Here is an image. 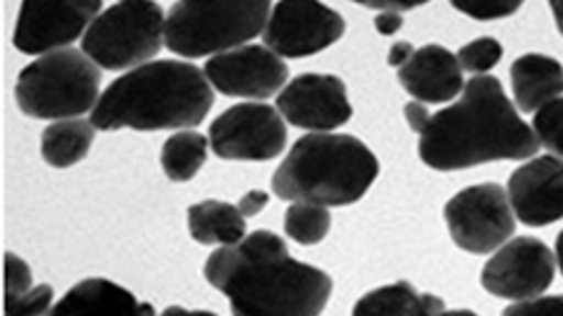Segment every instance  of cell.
Masks as SVG:
<instances>
[{"label":"cell","mask_w":563,"mask_h":316,"mask_svg":"<svg viewBox=\"0 0 563 316\" xmlns=\"http://www.w3.org/2000/svg\"><path fill=\"white\" fill-rule=\"evenodd\" d=\"M549 5H551L553 21H556V29L563 35V0H549Z\"/></svg>","instance_id":"e575fe53"},{"label":"cell","mask_w":563,"mask_h":316,"mask_svg":"<svg viewBox=\"0 0 563 316\" xmlns=\"http://www.w3.org/2000/svg\"><path fill=\"white\" fill-rule=\"evenodd\" d=\"M455 56L461 60L465 74L483 76L500 64V58H504V46H500L496 38H475L471 43H465Z\"/></svg>","instance_id":"d4e9b609"},{"label":"cell","mask_w":563,"mask_h":316,"mask_svg":"<svg viewBox=\"0 0 563 316\" xmlns=\"http://www.w3.org/2000/svg\"><path fill=\"white\" fill-rule=\"evenodd\" d=\"M539 136L521 119L498 78L473 76L463 93L433 113L420 134L418 156L433 171H463L490 161H528Z\"/></svg>","instance_id":"7a4b0ae2"},{"label":"cell","mask_w":563,"mask_h":316,"mask_svg":"<svg viewBox=\"0 0 563 316\" xmlns=\"http://www.w3.org/2000/svg\"><path fill=\"white\" fill-rule=\"evenodd\" d=\"M269 204V193L267 191H262V189H252V191H246L244 196L240 199V211L242 214L250 218V216H257L260 211Z\"/></svg>","instance_id":"1f68e13d"},{"label":"cell","mask_w":563,"mask_h":316,"mask_svg":"<svg viewBox=\"0 0 563 316\" xmlns=\"http://www.w3.org/2000/svg\"><path fill=\"white\" fill-rule=\"evenodd\" d=\"M330 206L312 204V201H292L285 214V234L299 246L320 244L330 234Z\"/></svg>","instance_id":"603a6c76"},{"label":"cell","mask_w":563,"mask_h":316,"mask_svg":"<svg viewBox=\"0 0 563 316\" xmlns=\"http://www.w3.org/2000/svg\"><path fill=\"white\" fill-rule=\"evenodd\" d=\"M514 103L521 113H536L543 103L563 95V66L543 53H526L510 66Z\"/></svg>","instance_id":"e0dca14e"},{"label":"cell","mask_w":563,"mask_h":316,"mask_svg":"<svg viewBox=\"0 0 563 316\" xmlns=\"http://www.w3.org/2000/svg\"><path fill=\"white\" fill-rule=\"evenodd\" d=\"M352 3L373 8V11H412V8H420L430 3V0H352Z\"/></svg>","instance_id":"4dcf8cb0"},{"label":"cell","mask_w":563,"mask_h":316,"mask_svg":"<svg viewBox=\"0 0 563 316\" xmlns=\"http://www.w3.org/2000/svg\"><path fill=\"white\" fill-rule=\"evenodd\" d=\"M402 29V13L380 11L375 15V31L380 35H395Z\"/></svg>","instance_id":"d6a6232c"},{"label":"cell","mask_w":563,"mask_h":316,"mask_svg":"<svg viewBox=\"0 0 563 316\" xmlns=\"http://www.w3.org/2000/svg\"><path fill=\"white\" fill-rule=\"evenodd\" d=\"M445 312L443 298L435 294H418L416 286L410 281H395V284H387L380 289H373L365 296L357 298V304L352 306V314L355 316H367V314H440Z\"/></svg>","instance_id":"44dd1931"},{"label":"cell","mask_w":563,"mask_h":316,"mask_svg":"<svg viewBox=\"0 0 563 316\" xmlns=\"http://www.w3.org/2000/svg\"><path fill=\"white\" fill-rule=\"evenodd\" d=\"M207 136L211 151L224 161H272L287 146V121L277 105L246 101L211 121Z\"/></svg>","instance_id":"9c48e42d"},{"label":"cell","mask_w":563,"mask_h":316,"mask_svg":"<svg viewBox=\"0 0 563 316\" xmlns=\"http://www.w3.org/2000/svg\"><path fill=\"white\" fill-rule=\"evenodd\" d=\"M214 88L189 60H148L119 76L91 111L99 131H181L209 116Z\"/></svg>","instance_id":"3957f363"},{"label":"cell","mask_w":563,"mask_h":316,"mask_svg":"<svg viewBox=\"0 0 563 316\" xmlns=\"http://www.w3.org/2000/svg\"><path fill=\"white\" fill-rule=\"evenodd\" d=\"M101 99V66L84 50L43 53L18 74L15 103L25 116L43 121L78 119Z\"/></svg>","instance_id":"8992f818"},{"label":"cell","mask_w":563,"mask_h":316,"mask_svg":"<svg viewBox=\"0 0 563 316\" xmlns=\"http://www.w3.org/2000/svg\"><path fill=\"white\" fill-rule=\"evenodd\" d=\"M508 199L514 214L526 226H549L563 218V158L531 156L510 173Z\"/></svg>","instance_id":"9a60e30c"},{"label":"cell","mask_w":563,"mask_h":316,"mask_svg":"<svg viewBox=\"0 0 563 316\" xmlns=\"http://www.w3.org/2000/svg\"><path fill=\"white\" fill-rule=\"evenodd\" d=\"M269 13L272 0H176L166 13L164 46L181 58L217 56L262 35Z\"/></svg>","instance_id":"5b68a950"},{"label":"cell","mask_w":563,"mask_h":316,"mask_svg":"<svg viewBox=\"0 0 563 316\" xmlns=\"http://www.w3.org/2000/svg\"><path fill=\"white\" fill-rule=\"evenodd\" d=\"M556 276V253L541 239L516 236L493 251L481 271V284L488 294L508 302H521L543 294Z\"/></svg>","instance_id":"7c38bea8"},{"label":"cell","mask_w":563,"mask_h":316,"mask_svg":"<svg viewBox=\"0 0 563 316\" xmlns=\"http://www.w3.org/2000/svg\"><path fill=\"white\" fill-rule=\"evenodd\" d=\"M556 267L561 269V274H563V232L556 236Z\"/></svg>","instance_id":"d590c367"},{"label":"cell","mask_w":563,"mask_h":316,"mask_svg":"<svg viewBox=\"0 0 563 316\" xmlns=\"http://www.w3.org/2000/svg\"><path fill=\"white\" fill-rule=\"evenodd\" d=\"M205 279L229 298L234 316H317L332 296L330 274L292 259L285 239L267 228L211 251Z\"/></svg>","instance_id":"6da1fadb"},{"label":"cell","mask_w":563,"mask_h":316,"mask_svg":"<svg viewBox=\"0 0 563 316\" xmlns=\"http://www.w3.org/2000/svg\"><path fill=\"white\" fill-rule=\"evenodd\" d=\"M51 314H139V302L109 279H84L53 304Z\"/></svg>","instance_id":"ac0fdd59"},{"label":"cell","mask_w":563,"mask_h":316,"mask_svg":"<svg viewBox=\"0 0 563 316\" xmlns=\"http://www.w3.org/2000/svg\"><path fill=\"white\" fill-rule=\"evenodd\" d=\"M166 13L156 0H117L81 38V50L103 70L144 66L164 46Z\"/></svg>","instance_id":"52a82bcc"},{"label":"cell","mask_w":563,"mask_h":316,"mask_svg":"<svg viewBox=\"0 0 563 316\" xmlns=\"http://www.w3.org/2000/svg\"><path fill=\"white\" fill-rule=\"evenodd\" d=\"M277 111L289 126L334 131L352 119L347 86L330 74H302L277 93Z\"/></svg>","instance_id":"5bb4252c"},{"label":"cell","mask_w":563,"mask_h":316,"mask_svg":"<svg viewBox=\"0 0 563 316\" xmlns=\"http://www.w3.org/2000/svg\"><path fill=\"white\" fill-rule=\"evenodd\" d=\"M240 206L207 199L189 206L187 224L191 239L201 246H229L246 236V222Z\"/></svg>","instance_id":"d6986e66"},{"label":"cell","mask_w":563,"mask_h":316,"mask_svg":"<svg viewBox=\"0 0 563 316\" xmlns=\"http://www.w3.org/2000/svg\"><path fill=\"white\" fill-rule=\"evenodd\" d=\"M563 312V294H553V296H531V298H521V302L510 304L506 314H523V312Z\"/></svg>","instance_id":"f1b7e54d"},{"label":"cell","mask_w":563,"mask_h":316,"mask_svg":"<svg viewBox=\"0 0 563 316\" xmlns=\"http://www.w3.org/2000/svg\"><path fill=\"white\" fill-rule=\"evenodd\" d=\"M380 163L363 140L332 131H310L295 140L272 176V191L285 201L352 206L373 187Z\"/></svg>","instance_id":"277c9868"},{"label":"cell","mask_w":563,"mask_h":316,"mask_svg":"<svg viewBox=\"0 0 563 316\" xmlns=\"http://www.w3.org/2000/svg\"><path fill=\"white\" fill-rule=\"evenodd\" d=\"M526 0H451L455 11L473 18V21H498L514 15Z\"/></svg>","instance_id":"484cf974"},{"label":"cell","mask_w":563,"mask_h":316,"mask_svg":"<svg viewBox=\"0 0 563 316\" xmlns=\"http://www.w3.org/2000/svg\"><path fill=\"white\" fill-rule=\"evenodd\" d=\"M345 35V18L320 0H279L262 38L282 58H307Z\"/></svg>","instance_id":"8fae6325"},{"label":"cell","mask_w":563,"mask_h":316,"mask_svg":"<svg viewBox=\"0 0 563 316\" xmlns=\"http://www.w3.org/2000/svg\"><path fill=\"white\" fill-rule=\"evenodd\" d=\"M445 224L457 249L493 253L516 234V214L508 191L498 183H475L445 204Z\"/></svg>","instance_id":"ba28073f"},{"label":"cell","mask_w":563,"mask_h":316,"mask_svg":"<svg viewBox=\"0 0 563 316\" xmlns=\"http://www.w3.org/2000/svg\"><path fill=\"white\" fill-rule=\"evenodd\" d=\"M533 131L543 148H549L553 156L563 158V95L543 103L533 113Z\"/></svg>","instance_id":"cb8c5ba5"},{"label":"cell","mask_w":563,"mask_h":316,"mask_svg":"<svg viewBox=\"0 0 563 316\" xmlns=\"http://www.w3.org/2000/svg\"><path fill=\"white\" fill-rule=\"evenodd\" d=\"M101 5L103 0H21L13 46L25 56L68 48L84 38Z\"/></svg>","instance_id":"30bf717a"},{"label":"cell","mask_w":563,"mask_h":316,"mask_svg":"<svg viewBox=\"0 0 563 316\" xmlns=\"http://www.w3.org/2000/svg\"><path fill=\"white\" fill-rule=\"evenodd\" d=\"M205 74L214 91L229 99L267 101L287 86L285 58L267 46H246L209 56Z\"/></svg>","instance_id":"4fadbf2b"},{"label":"cell","mask_w":563,"mask_h":316,"mask_svg":"<svg viewBox=\"0 0 563 316\" xmlns=\"http://www.w3.org/2000/svg\"><path fill=\"white\" fill-rule=\"evenodd\" d=\"M402 113H405V121H408L410 131H416V134H422V131L428 128L430 119H433V113L428 111V105L422 103V101H410V103H405Z\"/></svg>","instance_id":"f546056e"},{"label":"cell","mask_w":563,"mask_h":316,"mask_svg":"<svg viewBox=\"0 0 563 316\" xmlns=\"http://www.w3.org/2000/svg\"><path fill=\"white\" fill-rule=\"evenodd\" d=\"M29 289H33V271L18 253H5V302L23 296Z\"/></svg>","instance_id":"83f0119b"},{"label":"cell","mask_w":563,"mask_h":316,"mask_svg":"<svg viewBox=\"0 0 563 316\" xmlns=\"http://www.w3.org/2000/svg\"><path fill=\"white\" fill-rule=\"evenodd\" d=\"M96 131L99 128L84 116L53 121L41 134L43 161L53 166V169H70V166L84 161L88 151H91Z\"/></svg>","instance_id":"ffe728a7"},{"label":"cell","mask_w":563,"mask_h":316,"mask_svg":"<svg viewBox=\"0 0 563 316\" xmlns=\"http://www.w3.org/2000/svg\"><path fill=\"white\" fill-rule=\"evenodd\" d=\"M53 286L51 284H38L25 292L23 296L13 298V302H5V314L8 316H41L51 314L53 309Z\"/></svg>","instance_id":"4316f807"},{"label":"cell","mask_w":563,"mask_h":316,"mask_svg":"<svg viewBox=\"0 0 563 316\" xmlns=\"http://www.w3.org/2000/svg\"><path fill=\"white\" fill-rule=\"evenodd\" d=\"M412 53H416V48H412V43H408V41L393 43L390 50H387V66H393V68L405 66L412 58Z\"/></svg>","instance_id":"836d02e7"},{"label":"cell","mask_w":563,"mask_h":316,"mask_svg":"<svg viewBox=\"0 0 563 316\" xmlns=\"http://www.w3.org/2000/svg\"><path fill=\"white\" fill-rule=\"evenodd\" d=\"M209 136L194 128H181L164 140L162 146V169L172 181H191L207 163Z\"/></svg>","instance_id":"7402d4cb"},{"label":"cell","mask_w":563,"mask_h":316,"mask_svg":"<svg viewBox=\"0 0 563 316\" xmlns=\"http://www.w3.org/2000/svg\"><path fill=\"white\" fill-rule=\"evenodd\" d=\"M398 81L412 99L422 103H451L465 88L461 60L438 43L412 53L408 64L398 68Z\"/></svg>","instance_id":"2e32d148"}]
</instances>
